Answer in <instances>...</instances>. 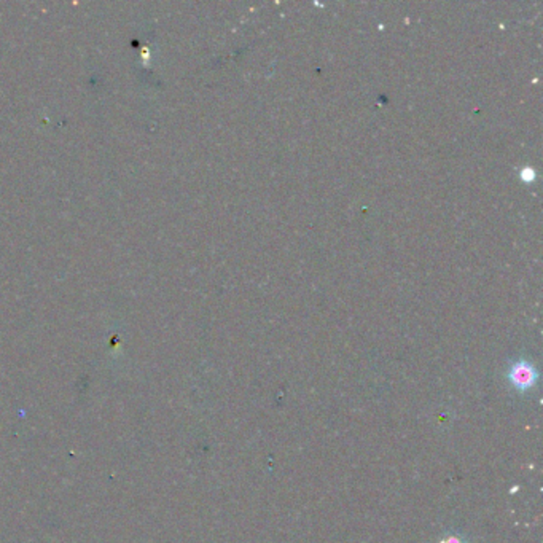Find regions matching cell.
<instances>
[{"label":"cell","mask_w":543,"mask_h":543,"mask_svg":"<svg viewBox=\"0 0 543 543\" xmlns=\"http://www.w3.org/2000/svg\"><path fill=\"white\" fill-rule=\"evenodd\" d=\"M537 378H539V375H537L534 365L525 360L515 362V364L511 365L510 371H508V379H510L513 387L518 390L532 389Z\"/></svg>","instance_id":"1"},{"label":"cell","mask_w":543,"mask_h":543,"mask_svg":"<svg viewBox=\"0 0 543 543\" xmlns=\"http://www.w3.org/2000/svg\"><path fill=\"white\" fill-rule=\"evenodd\" d=\"M441 543H462V542H460V540L458 539V537L451 535V537H448V539H443Z\"/></svg>","instance_id":"3"},{"label":"cell","mask_w":543,"mask_h":543,"mask_svg":"<svg viewBox=\"0 0 543 543\" xmlns=\"http://www.w3.org/2000/svg\"><path fill=\"white\" fill-rule=\"evenodd\" d=\"M519 175H521V179L524 180V182H534V179H535L534 169L529 167V166H525Z\"/></svg>","instance_id":"2"}]
</instances>
